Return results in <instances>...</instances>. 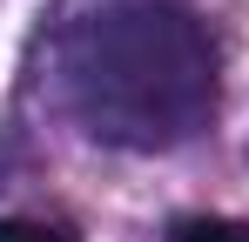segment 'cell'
Here are the masks:
<instances>
[{
    "label": "cell",
    "mask_w": 249,
    "mask_h": 242,
    "mask_svg": "<svg viewBox=\"0 0 249 242\" xmlns=\"http://www.w3.org/2000/svg\"><path fill=\"white\" fill-rule=\"evenodd\" d=\"M68 101L88 135L122 148H175L215 108V47L189 7L122 0L68 40Z\"/></svg>",
    "instance_id": "obj_1"
},
{
    "label": "cell",
    "mask_w": 249,
    "mask_h": 242,
    "mask_svg": "<svg viewBox=\"0 0 249 242\" xmlns=\"http://www.w3.org/2000/svg\"><path fill=\"white\" fill-rule=\"evenodd\" d=\"M168 242H249V222H229V215H189V222H175Z\"/></svg>",
    "instance_id": "obj_2"
},
{
    "label": "cell",
    "mask_w": 249,
    "mask_h": 242,
    "mask_svg": "<svg viewBox=\"0 0 249 242\" xmlns=\"http://www.w3.org/2000/svg\"><path fill=\"white\" fill-rule=\"evenodd\" d=\"M0 242H81L61 222H34V215H0Z\"/></svg>",
    "instance_id": "obj_3"
}]
</instances>
